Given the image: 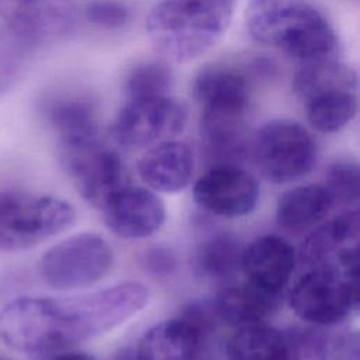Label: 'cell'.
I'll list each match as a JSON object with an SVG mask.
<instances>
[{
    "instance_id": "obj_24",
    "label": "cell",
    "mask_w": 360,
    "mask_h": 360,
    "mask_svg": "<svg viewBox=\"0 0 360 360\" xmlns=\"http://www.w3.org/2000/svg\"><path fill=\"white\" fill-rule=\"evenodd\" d=\"M174 86L170 63L158 59L136 62L125 75L122 83L124 97L169 94Z\"/></svg>"
},
{
    "instance_id": "obj_4",
    "label": "cell",
    "mask_w": 360,
    "mask_h": 360,
    "mask_svg": "<svg viewBox=\"0 0 360 360\" xmlns=\"http://www.w3.org/2000/svg\"><path fill=\"white\" fill-rule=\"evenodd\" d=\"M292 90L309 127L321 134L340 131L357 114V72L338 56L297 65Z\"/></svg>"
},
{
    "instance_id": "obj_11",
    "label": "cell",
    "mask_w": 360,
    "mask_h": 360,
    "mask_svg": "<svg viewBox=\"0 0 360 360\" xmlns=\"http://www.w3.org/2000/svg\"><path fill=\"white\" fill-rule=\"evenodd\" d=\"M259 76L252 58L242 62H212L193 79L191 93L200 115L249 118Z\"/></svg>"
},
{
    "instance_id": "obj_2",
    "label": "cell",
    "mask_w": 360,
    "mask_h": 360,
    "mask_svg": "<svg viewBox=\"0 0 360 360\" xmlns=\"http://www.w3.org/2000/svg\"><path fill=\"white\" fill-rule=\"evenodd\" d=\"M245 27L255 42L297 65L338 55L339 39L332 22L309 0H250Z\"/></svg>"
},
{
    "instance_id": "obj_1",
    "label": "cell",
    "mask_w": 360,
    "mask_h": 360,
    "mask_svg": "<svg viewBox=\"0 0 360 360\" xmlns=\"http://www.w3.org/2000/svg\"><path fill=\"white\" fill-rule=\"evenodd\" d=\"M149 300L139 281L70 297L25 295L0 311V339L21 353H53L122 325Z\"/></svg>"
},
{
    "instance_id": "obj_27",
    "label": "cell",
    "mask_w": 360,
    "mask_h": 360,
    "mask_svg": "<svg viewBox=\"0 0 360 360\" xmlns=\"http://www.w3.org/2000/svg\"><path fill=\"white\" fill-rule=\"evenodd\" d=\"M292 360H329L326 339L314 329H290Z\"/></svg>"
},
{
    "instance_id": "obj_32",
    "label": "cell",
    "mask_w": 360,
    "mask_h": 360,
    "mask_svg": "<svg viewBox=\"0 0 360 360\" xmlns=\"http://www.w3.org/2000/svg\"><path fill=\"white\" fill-rule=\"evenodd\" d=\"M114 360H138L135 347H124L118 353H115Z\"/></svg>"
},
{
    "instance_id": "obj_18",
    "label": "cell",
    "mask_w": 360,
    "mask_h": 360,
    "mask_svg": "<svg viewBox=\"0 0 360 360\" xmlns=\"http://www.w3.org/2000/svg\"><path fill=\"white\" fill-rule=\"evenodd\" d=\"M292 245L277 235H263L243 246L240 271L243 278L276 292H284L297 266Z\"/></svg>"
},
{
    "instance_id": "obj_28",
    "label": "cell",
    "mask_w": 360,
    "mask_h": 360,
    "mask_svg": "<svg viewBox=\"0 0 360 360\" xmlns=\"http://www.w3.org/2000/svg\"><path fill=\"white\" fill-rule=\"evenodd\" d=\"M27 51L7 30H0V91L7 89L17 76Z\"/></svg>"
},
{
    "instance_id": "obj_23",
    "label": "cell",
    "mask_w": 360,
    "mask_h": 360,
    "mask_svg": "<svg viewBox=\"0 0 360 360\" xmlns=\"http://www.w3.org/2000/svg\"><path fill=\"white\" fill-rule=\"evenodd\" d=\"M243 246L231 233H215L195 252L194 266L200 276L210 280H229L240 270Z\"/></svg>"
},
{
    "instance_id": "obj_10",
    "label": "cell",
    "mask_w": 360,
    "mask_h": 360,
    "mask_svg": "<svg viewBox=\"0 0 360 360\" xmlns=\"http://www.w3.org/2000/svg\"><path fill=\"white\" fill-rule=\"evenodd\" d=\"M287 300L300 319L315 326L338 325L357 311L359 277L308 269L295 280Z\"/></svg>"
},
{
    "instance_id": "obj_21",
    "label": "cell",
    "mask_w": 360,
    "mask_h": 360,
    "mask_svg": "<svg viewBox=\"0 0 360 360\" xmlns=\"http://www.w3.org/2000/svg\"><path fill=\"white\" fill-rule=\"evenodd\" d=\"M41 114L55 131L58 139L100 135L96 104L84 94L62 93L51 96L41 104Z\"/></svg>"
},
{
    "instance_id": "obj_6",
    "label": "cell",
    "mask_w": 360,
    "mask_h": 360,
    "mask_svg": "<svg viewBox=\"0 0 360 360\" xmlns=\"http://www.w3.org/2000/svg\"><path fill=\"white\" fill-rule=\"evenodd\" d=\"M249 155L263 179L274 184H288L314 169L318 146L301 122L274 118L260 125L250 136Z\"/></svg>"
},
{
    "instance_id": "obj_19",
    "label": "cell",
    "mask_w": 360,
    "mask_h": 360,
    "mask_svg": "<svg viewBox=\"0 0 360 360\" xmlns=\"http://www.w3.org/2000/svg\"><path fill=\"white\" fill-rule=\"evenodd\" d=\"M284 292L260 287L246 278L226 283L212 304L219 322L232 328L266 323L281 307Z\"/></svg>"
},
{
    "instance_id": "obj_29",
    "label": "cell",
    "mask_w": 360,
    "mask_h": 360,
    "mask_svg": "<svg viewBox=\"0 0 360 360\" xmlns=\"http://www.w3.org/2000/svg\"><path fill=\"white\" fill-rule=\"evenodd\" d=\"M329 360H360V342L357 332L339 335L329 346Z\"/></svg>"
},
{
    "instance_id": "obj_17",
    "label": "cell",
    "mask_w": 360,
    "mask_h": 360,
    "mask_svg": "<svg viewBox=\"0 0 360 360\" xmlns=\"http://www.w3.org/2000/svg\"><path fill=\"white\" fill-rule=\"evenodd\" d=\"M195 156L181 141L166 139L148 148L139 158L136 170L143 184L155 193H179L184 190L194 174Z\"/></svg>"
},
{
    "instance_id": "obj_3",
    "label": "cell",
    "mask_w": 360,
    "mask_h": 360,
    "mask_svg": "<svg viewBox=\"0 0 360 360\" xmlns=\"http://www.w3.org/2000/svg\"><path fill=\"white\" fill-rule=\"evenodd\" d=\"M236 0H159L145 30L155 52L169 63H187L208 52L231 25Z\"/></svg>"
},
{
    "instance_id": "obj_12",
    "label": "cell",
    "mask_w": 360,
    "mask_h": 360,
    "mask_svg": "<svg viewBox=\"0 0 360 360\" xmlns=\"http://www.w3.org/2000/svg\"><path fill=\"white\" fill-rule=\"evenodd\" d=\"M77 18L75 0H0V22L28 51L66 38Z\"/></svg>"
},
{
    "instance_id": "obj_5",
    "label": "cell",
    "mask_w": 360,
    "mask_h": 360,
    "mask_svg": "<svg viewBox=\"0 0 360 360\" xmlns=\"http://www.w3.org/2000/svg\"><path fill=\"white\" fill-rule=\"evenodd\" d=\"M76 212L70 202L49 194L0 191V250L34 248L70 228Z\"/></svg>"
},
{
    "instance_id": "obj_30",
    "label": "cell",
    "mask_w": 360,
    "mask_h": 360,
    "mask_svg": "<svg viewBox=\"0 0 360 360\" xmlns=\"http://www.w3.org/2000/svg\"><path fill=\"white\" fill-rule=\"evenodd\" d=\"M143 264L148 271L159 276L170 274L176 266L174 256L165 248H152L143 257Z\"/></svg>"
},
{
    "instance_id": "obj_8",
    "label": "cell",
    "mask_w": 360,
    "mask_h": 360,
    "mask_svg": "<svg viewBox=\"0 0 360 360\" xmlns=\"http://www.w3.org/2000/svg\"><path fill=\"white\" fill-rule=\"evenodd\" d=\"M187 124V108L173 96L124 97L110 125V135L122 148H149L172 139Z\"/></svg>"
},
{
    "instance_id": "obj_31",
    "label": "cell",
    "mask_w": 360,
    "mask_h": 360,
    "mask_svg": "<svg viewBox=\"0 0 360 360\" xmlns=\"http://www.w3.org/2000/svg\"><path fill=\"white\" fill-rule=\"evenodd\" d=\"M49 360H98L96 356L82 350H59Z\"/></svg>"
},
{
    "instance_id": "obj_9",
    "label": "cell",
    "mask_w": 360,
    "mask_h": 360,
    "mask_svg": "<svg viewBox=\"0 0 360 360\" xmlns=\"http://www.w3.org/2000/svg\"><path fill=\"white\" fill-rule=\"evenodd\" d=\"M112 266L111 246L97 233L82 232L51 246L39 260V274L52 288L75 290L98 283Z\"/></svg>"
},
{
    "instance_id": "obj_20",
    "label": "cell",
    "mask_w": 360,
    "mask_h": 360,
    "mask_svg": "<svg viewBox=\"0 0 360 360\" xmlns=\"http://www.w3.org/2000/svg\"><path fill=\"white\" fill-rule=\"evenodd\" d=\"M333 201L323 184H304L284 191L276 205L277 225L288 232H304L321 224Z\"/></svg>"
},
{
    "instance_id": "obj_25",
    "label": "cell",
    "mask_w": 360,
    "mask_h": 360,
    "mask_svg": "<svg viewBox=\"0 0 360 360\" xmlns=\"http://www.w3.org/2000/svg\"><path fill=\"white\" fill-rule=\"evenodd\" d=\"M325 188L332 197L333 205L354 207L360 197V170L354 159H338L325 173Z\"/></svg>"
},
{
    "instance_id": "obj_22",
    "label": "cell",
    "mask_w": 360,
    "mask_h": 360,
    "mask_svg": "<svg viewBox=\"0 0 360 360\" xmlns=\"http://www.w3.org/2000/svg\"><path fill=\"white\" fill-rule=\"evenodd\" d=\"M226 360H292L290 332L267 323L239 328L226 343Z\"/></svg>"
},
{
    "instance_id": "obj_13",
    "label": "cell",
    "mask_w": 360,
    "mask_h": 360,
    "mask_svg": "<svg viewBox=\"0 0 360 360\" xmlns=\"http://www.w3.org/2000/svg\"><path fill=\"white\" fill-rule=\"evenodd\" d=\"M359 211L347 210L316 226L304 240L297 260L308 269H326L359 277Z\"/></svg>"
},
{
    "instance_id": "obj_26",
    "label": "cell",
    "mask_w": 360,
    "mask_h": 360,
    "mask_svg": "<svg viewBox=\"0 0 360 360\" xmlns=\"http://www.w3.org/2000/svg\"><path fill=\"white\" fill-rule=\"evenodd\" d=\"M84 18L103 30L124 28L132 18V10L124 0H89L83 7Z\"/></svg>"
},
{
    "instance_id": "obj_33",
    "label": "cell",
    "mask_w": 360,
    "mask_h": 360,
    "mask_svg": "<svg viewBox=\"0 0 360 360\" xmlns=\"http://www.w3.org/2000/svg\"><path fill=\"white\" fill-rule=\"evenodd\" d=\"M0 360H8V359H1V357H0Z\"/></svg>"
},
{
    "instance_id": "obj_14",
    "label": "cell",
    "mask_w": 360,
    "mask_h": 360,
    "mask_svg": "<svg viewBox=\"0 0 360 360\" xmlns=\"http://www.w3.org/2000/svg\"><path fill=\"white\" fill-rule=\"evenodd\" d=\"M260 197L257 179L239 165H212L193 186L194 202L222 218H238L252 212Z\"/></svg>"
},
{
    "instance_id": "obj_16",
    "label": "cell",
    "mask_w": 360,
    "mask_h": 360,
    "mask_svg": "<svg viewBox=\"0 0 360 360\" xmlns=\"http://www.w3.org/2000/svg\"><path fill=\"white\" fill-rule=\"evenodd\" d=\"M214 330L186 309L150 326L135 346L138 360H195Z\"/></svg>"
},
{
    "instance_id": "obj_15",
    "label": "cell",
    "mask_w": 360,
    "mask_h": 360,
    "mask_svg": "<svg viewBox=\"0 0 360 360\" xmlns=\"http://www.w3.org/2000/svg\"><path fill=\"white\" fill-rule=\"evenodd\" d=\"M104 224L122 239H143L156 233L166 219V207L148 187L124 184L103 204Z\"/></svg>"
},
{
    "instance_id": "obj_7",
    "label": "cell",
    "mask_w": 360,
    "mask_h": 360,
    "mask_svg": "<svg viewBox=\"0 0 360 360\" xmlns=\"http://www.w3.org/2000/svg\"><path fill=\"white\" fill-rule=\"evenodd\" d=\"M58 156L75 190L93 207L101 208L105 200L125 184L120 155L104 145L100 135L58 139Z\"/></svg>"
}]
</instances>
